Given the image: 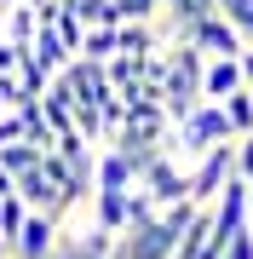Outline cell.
<instances>
[{"instance_id": "obj_1", "label": "cell", "mask_w": 253, "mask_h": 259, "mask_svg": "<svg viewBox=\"0 0 253 259\" xmlns=\"http://www.w3.org/2000/svg\"><path fill=\"white\" fill-rule=\"evenodd\" d=\"M230 179H236V139L230 144H213L207 156L190 161V202H196V207H213L219 190H225Z\"/></svg>"}, {"instance_id": "obj_2", "label": "cell", "mask_w": 253, "mask_h": 259, "mask_svg": "<svg viewBox=\"0 0 253 259\" xmlns=\"http://www.w3.org/2000/svg\"><path fill=\"white\" fill-rule=\"evenodd\" d=\"M173 242H178V231L156 213V219H144V225H127V231L115 236L110 259H173Z\"/></svg>"}, {"instance_id": "obj_3", "label": "cell", "mask_w": 253, "mask_h": 259, "mask_svg": "<svg viewBox=\"0 0 253 259\" xmlns=\"http://www.w3.org/2000/svg\"><path fill=\"white\" fill-rule=\"evenodd\" d=\"M138 185L156 196V207H167V202H184L190 196V167L173 156V150H161V156H150L138 167Z\"/></svg>"}, {"instance_id": "obj_4", "label": "cell", "mask_w": 253, "mask_h": 259, "mask_svg": "<svg viewBox=\"0 0 253 259\" xmlns=\"http://www.w3.org/2000/svg\"><path fill=\"white\" fill-rule=\"evenodd\" d=\"M184 40H190L201 58H236V52H242V35L230 29V18H225V12H207V18H196Z\"/></svg>"}, {"instance_id": "obj_5", "label": "cell", "mask_w": 253, "mask_h": 259, "mask_svg": "<svg viewBox=\"0 0 253 259\" xmlns=\"http://www.w3.org/2000/svg\"><path fill=\"white\" fill-rule=\"evenodd\" d=\"M58 242H64V225H58L52 213H29L23 231L12 236V259H52Z\"/></svg>"}, {"instance_id": "obj_6", "label": "cell", "mask_w": 253, "mask_h": 259, "mask_svg": "<svg viewBox=\"0 0 253 259\" xmlns=\"http://www.w3.org/2000/svg\"><path fill=\"white\" fill-rule=\"evenodd\" d=\"M132 185H138V167H132L121 150L104 144L98 156H92V190H132Z\"/></svg>"}, {"instance_id": "obj_7", "label": "cell", "mask_w": 253, "mask_h": 259, "mask_svg": "<svg viewBox=\"0 0 253 259\" xmlns=\"http://www.w3.org/2000/svg\"><path fill=\"white\" fill-rule=\"evenodd\" d=\"M236 58H242V52H236ZM236 58H207V69H201V98H213V104H219V98H230L236 87H247Z\"/></svg>"}, {"instance_id": "obj_8", "label": "cell", "mask_w": 253, "mask_h": 259, "mask_svg": "<svg viewBox=\"0 0 253 259\" xmlns=\"http://www.w3.org/2000/svg\"><path fill=\"white\" fill-rule=\"evenodd\" d=\"M144 58H150V52H144ZM144 58H138V52H115V58H104V81H110L115 93L138 87V81H144Z\"/></svg>"}, {"instance_id": "obj_9", "label": "cell", "mask_w": 253, "mask_h": 259, "mask_svg": "<svg viewBox=\"0 0 253 259\" xmlns=\"http://www.w3.org/2000/svg\"><path fill=\"white\" fill-rule=\"evenodd\" d=\"M29 52H35V64L46 69V75H64V64H69V52H64V40H58V35H52L46 23L35 29V40H29Z\"/></svg>"}, {"instance_id": "obj_10", "label": "cell", "mask_w": 253, "mask_h": 259, "mask_svg": "<svg viewBox=\"0 0 253 259\" xmlns=\"http://www.w3.org/2000/svg\"><path fill=\"white\" fill-rule=\"evenodd\" d=\"M12 81H18V93H23V98H40V93L52 87V75L40 69V64H35V52L23 47V52H18V69H12Z\"/></svg>"}, {"instance_id": "obj_11", "label": "cell", "mask_w": 253, "mask_h": 259, "mask_svg": "<svg viewBox=\"0 0 253 259\" xmlns=\"http://www.w3.org/2000/svg\"><path fill=\"white\" fill-rule=\"evenodd\" d=\"M40 161H46V150H40V144H29V139H18V144H6V150H0V167H6L12 179H23V173H35Z\"/></svg>"}, {"instance_id": "obj_12", "label": "cell", "mask_w": 253, "mask_h": 259, "mask_svg": "<svg viewBox=\"0 0 253 259\" xmlns=\"http://www.w3.org/2000/svg\"><path fill=\"white\" fill-rule=\"evenodd\" d=\"M75 58H86V64H104V58H115V23H92L81 35V52Z\"/></svg>"}, {"instance_id": "obj_13", "label": "cell", "mask_w": 253, "mask_h": 259, "mask_svg": "<svg viewBox=\"0 0 253 259\" xmlns=\"http://www.w3.org/2000/svg\"><path fill=\"white\" fill-rule=\"evenodd\" d=\"M161 47V40H156V29L150 23H115V52H156Z\"/></svg>"}, {"instance_id": "obj_14", "label": "cell", "mask_w": 253, "mask_h": 259, "mask_svg": "<svg viewBox=\"0 0 253 259\" xmlns=\"http://www.w3.org/2000/svg\"><path fill=\"white\" fill-rule=\"evenodd\" d=\"M219 110H225V121H230L236 139H242V133H253V98H247V87H236L230 98H219Z\"/></svg>"}, {"instance_id": "obj_15", "label": "cell", "mask_w": 253, "mask_h": 259, "mask_svg": "<svg viewBox=\"0 0 253 259\" xmlns=\"http://www.w3.org/2000/svg\"><path fill=\"white\" fill-rule=\"evenodd\" d=\"M46 29H52L58 40H64V52H69V58L81 52V35H86V23H81V18H75V12H69V6H58V18H52Z\"/></svg>"}, {"instance_id": "obj_16", "label": "cell", "mask_w": 253, "mask_h": 259, "mask_svg": "<svg viewBox=\"0 0 253 259\" xmlns=\"http://www.w3.org/2000/svg\"><path fill=\"white\" fill-rule=\"evenodd\" d=\"M23 219H29V202H23V196H18V190H12V196H0V236L12 242V236L23 231Z\"/></svg>"}, {"instance_id": "obj_17", "label": "cell", "mask_w": 253, "mask_h": 259, "mask_svg": "<svg viewBox=\"0 0 253 259\" xmlns=\"http://www.w3.org/2000/svg\"><path fill=\"white\" fill-rule=\"evenodd\" d=\"M156 213H161V207H156V196L144 190V185L127 190V225H144V219H156Z\"/></svg>"}, {"instance_id": "obj_18", "label": "cell", "mask_w": 253, "mask_h": 259, "mask_svg": "<svg viewBox=\"0 0 253 259\" xmlns=\"http://www.w3.org/2000/svg\"><path fill=\"white\" fill-rule=\"evenodd\" d=\"M225 18H230L236 35H242V47H253V0H230V6H225Z\"/></svg>"}, {"instance_id": "obj_19", "label": "cell", "mask_w": 253, "mask_h": 259, "mask_svg": "<svg viewBox=\"0 0 253 259\" xmlns=\"http://www.w3.org/2000/svg\"><path fill=\"white\" fill-rule=\"evenodd\" d=\"M18 139H29V127H23V115H18V110H6V115H0V150L18 144Z\"/></svg>"}, {"instance_id": "obj_20", "label": "cell", "mask_w": 253, "mask_h": 259, "mask_svg": "<svg viewBox=\"0 0 253 259\" xmlns=\"http://www.w3.org/2000/svg\"><path fill=\"white\" fill-rule=\"evenodd\" d=\"M236 179H247V185H253V133L236 139Z\"/></svg>"}, {"instance_id": "obj_21", "label": "cell", "mask_w": 253, "mask_h": 259, "mask_svg": "<svg viewBox=\"0 0 253 259\" xmlns=\"http://www.w3.org/2000/svg\"><path fill=\"white\" fill-rule=\"evenodd\" d=\"M18 52H23V47H12V40H0V75H12V69H18Z\"/></svg>"}, {"instance_id": "obj_22", "label": "cell", "mask_w": 253, "mask_h": 259, "mask_svg": "<svg viewBox=\"0 0 253 259\" xmlns=\"http://www.w3.org/2000/svg\"><path fill=\"white\" fill-rule=\"evenodd\" d=\"M236 64H242V81L253 87V47H242V58H236Z\"/></svg>"}, {"instance_id": "obj_23", "label": "cell", "mask_w": 253, "mask_h": 259, "mask_svg": "<svg viewBox=\"0 0 253 259\" xmlns=\"http://www.w3.org/2000/svg\"><path fill=\"white\" fill-rule=\"evenodd\" d=\"M12 190H18V179H12L6 167H0V196H12Z\"/></svg>"}, {"instance_id": "obj_24", "label": "cell", "mask_w": 253, "mask_h": 259, "mask_svg": "<svg viewBox=\"0 0 253 259\" xmlns=\"http://www.w3.org/2000/svg\"><path fill=\"white\" fill-rule=\"evenodd\" d=\"M167 12H178V18H184V12H190V0H167ZM190 23V18H184Z\"/></svg>"}, {"instance_id": "obj_25", "label": "cell", "mask_w": 253, "mask_h": 259, "mask_svg": "<svg viewBox=\"0 0 253 259\" xmlns=\"http://www.w3.org/2000/svg\"><path fill=\"white\" fill-rule=\"evenodd\" d=\"M6 253H12V242H6V236H0V259H6Z\"/></svg>"}, {"instance_id": "obj_26", "label": "cell", "mask_w": 253, "mask_h": 259, "mask_svg": "<svg viewBox=\"0 0 253 259\" xmlns=\"http://www.w3.org/2000/svg\"><path fill=\"white\" fill-rule=\"evenodd\" d=\"M0 40H6V29H0Z\"/></svg>"}, {"instance_id": "obj_27", "label": "cell", "mask_w": 253, "mask_h": 259, "mask_svg": "<svg viewBox=\"0 0 253 259\" xmlns=\"http://www.w3.org/2000/svg\"><path fill=\"white\" fill-rule=\"evenodd\" d=\"M247 98H253V87H247Z\"/></svg>"}]
</instances>
